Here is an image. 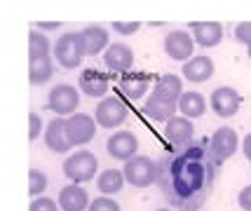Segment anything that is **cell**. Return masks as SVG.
<instances>
[{
    "label": "cell",
    "mask_w": 251,
    "mask_h": 211,
    "mask_svg": "<svg viewBox=\"0 0 251 211\" xmlns=\"http://www.w3.org/2000/svg\"><path fill=\"white\" fill-rule=\"evenodd\" d=\"M157 188L176 211H197L211 195L219 162L209 150V141H193L157 160Z\"/></svg>",
    "instance_id": "cell-1"
},
{
    "label": "cell",
    "mask_w": 251,
    "mask_h": 211,
    "mask_svg": "<svg viewBox=\"0 0 251 211\" xmlns=\"http://www.w3.org/2000/svg\"><path fill=\"white\" fill-rule=\"evenodd\" d=\"M85 54H87V49H85V40H82V33H80V31H77V33L71 31V33H64L56 38L54 59L61 68H66V70L77 68Z\"/></svg>",
    "instance_id": "cell-2"
},
{
    "label": "cell",
    "mask_w": 251,
    "mask_h": 211,
    "mask_svg": "<svg viewBox=\"0 0 251 211\" xmlns=\"http://www.w3.org/2000/svg\"><path fill=\"white\" fill-rule=\"evenodd\" d=\"M99 171V160L94 153L89 150H77L75 155H68L64 160V176L71 181V183H87V181H94Z\"/></svg>",
    "instance_id": "cell-3"
},
{
    "label": "cell",
    "mask_w": 251,
    "mask_h": 211,
    "mask_svg": "<svg viewBox=\"0 0 251 211\" xmlns=\"http://www.w3.org/2000/svg\"><path fill=\"white\" fill-rule=\"evenodd\" d=\"M122 174L127 178V183L134 186V188H148L157 183V174H160V167L157 162L151 160V157H143V155H136L125 162V169Z\"/></svg>",
    "instance_id": "cell-4"
},
{
    "label": "cell",
    "mask_w": 251,
    "mask_h": 211,
    "mask_svg": "<svg viewBox=\"0 0 251 211\" xmlns=\"http://www.w3.org/2000/svg\"><path fill=\"white\" fill-rule=\"evenodd\" d=\"M80 106V92L73 85H56L50 89V96H47V108L54 113L56 117H66V115H73Z\"/></svg>",
    "instance_id": "cell-5"
},
{
    "label": "cell",
    "mask_w": 251,
    "mask_h": 211,
    "mask_svg": "<svg viewBox=\"0 0 251 211\" xmlns=\"http://www.w3.org/2000/svg\"><path fill=\"white\" fill-rule=\"evenodd\" d=\"M237 148H240V136L232 127H219L209 139V150L219 164L228 162L230 157L237 153Z\"/></svg>",
    "instance_id": "cell-6"
},
{
    "label": "cell",
    "mask_w": 251,
    "mask_h": 211,
    "mask_svg": "<svg viewBox=\"0 0 251 211\" xmlns=\"http://www.w3.org/2000/svg\"><path fill=\"white\" fill-rule=\"evenodd\" d=\"M97 120L87 113H73L66 117V134L73 145H85L97 136Z\"/></svg>",
    "instance_id": "cell-7"
},
{
    "label": "cell",
    "mask_w": 251,
    "mask_h": 211,
    "mask_svg": "<svg viewBox=\"0 0 251 211\" xmlns=\"http://www.w3.org/2000/svg\"><path fill=\"white\" fill-rule=\"evenodd\" d=\"M127 106L122 103L120 99H101L97 106V111H94V120H97L99 127H103V129H115V127H120L125 120H127Z\"/></svg>",
    "instance_id": "cell-8"
},
{
    "label": "cell",
    "mask_w": 251,
    "mask_h": 211,
    "mask_svg": "<svg viewBox=\"0 0 251 211\" xmlns=\"http://www.w3.org/2000/svg\"><path fill=\"white\" fill-rule=\"evenodd\" d=\"M195 52V40L188 31H172L164 38V54L174 61H190Z\"/></svg>",
    "instance_id": "cell-9"
},
{
    "label": "cell",
    "mask_w": 251,
    "mask_h": 211,
    "mask_svg": "<svg viewBox=\"0 0 251 211\" xmlns=\"http://www.w3.org/2000/svg\"><path fill=\"white\" fill-rule=\"evenodd\" d=\"M209 106L219 117H232L235 113L240 111L242 96L240 92L232 87H216L211 92V96H209Z\"/></svg>",
    "instance_id": "cell-10"
},
{
    "label": "cell",
    "mask_w": 251,
    "mask_h": 211,
    "mask_svg": "<svg viewBox=\"0 0 251 211\" xmlns=\"http://www.w3.org/2000/svg\"><path fill=\"white\" fill-rule=\"evenodd\" d=\"M195 127H193V120H188V117H172L169 122H167V127H164V139L169 141V145L174 148V150H178V148H186V145H190L195 139Z\"/></svg>",
    "instance_id": "cell-11"
},
{
    "label": "cell",
    "mask_w": 251,
    "mask_h": 211,
    "mask_svg": "<svg viewBox=\"0 0 251 211\" xmlns=\"http://www.w3.org/2000/svg\"><path fill=\"white\" fill-rule=\"evenodd\" d=\"M106 150L113 160H120V162H127L131 157H136V150H139V139L134 132H115L106 141Z\"/></svg>",
    "instance_id": "cell-12"
},
{
    "label": "cell",
    "mask_w": 251,
    "mask_h": 211,
    "mask_svg": "<svg viewBox=\"0 0 251 211\" xmlns=\"http://www.w3.org/2000/svg\"><path fill=\"white\" fill-rule=\"evenodd\" d=\"M103 64H106V68L108 70H113V73H129V68L134 66V52H131L129 45L125 43H113L103 52Z\"/></svg>",
    "instance_id": "cell-13"
},
{
    "label": "cell",
    "mask_w": 251,
    "mask_h": 211,
    "mask_svg": "<svg viewBox=\"0 0 251 211\" xmlns=\"http://www.w3.org/2000/svg\"><path fill=\"white\" fill-rule=\"evenodd\" d=\"M45 145L54 153V155H66L73 143L66 134V117H54L45 129Z\"/></svg>",
    "instance_id": "cell-14"
},
{
    "label": "cell",
    "mask_w": 251,
    "mask_h": 211,
    "mask_svg": "<svg viewBox=\"0 0 251 211\" xmlns=\"http://www.w3.org/2000/svg\"><path fill=\"white\" fill-rule=\"evenodd\" d=\"M77 87L82 94H87L92 99H101V96H106L108 94V75H103L101 70L97 68H87V70H82L80 73V78H77Z\"/></svg>",
    "instance_id": "cell-15"
},
{
    "label": "cell",
    "mask_w": 251,
    "mask_h": 211,
    "mask_svg": "<svg viewBox=\"0 0 251 211\" xmlns=\"http://www.w3.org/2000/svg\"><path fill=\"white\" fill-rule=\"evenodd\" d=\"M190 35L195 45L200 47H216V45L223 40V26L219 22H193L190 23Z\"/></svg>",
    "instance_id": "cell-16"
},
{
    "label": "cell",
    "mask_w": 251,
    "mask_h": 211,
    "mask_svg": "<svg viewBox=\"0 0 251 211\" xmlns=\"http://www.w3.org/2000/svg\"><path fill=\"white\" fill-rule=\"evenodd\" d=\"M89 204L92 202H89L87 190L82 186H77V183H68L59 192V207H61V211H87Z\"/></svg>",
    "instance_id": "cell-17"
},
{
    "label": "cell",
    "mask_w": 251,
    "mask_h": 211,
    "mask_svg": "<svg viewBox=\"0 0 251 211\" xmlns=\"http://www.w3.org/2000/svg\"><path fill=\"white\" fill-rule=\"evenodd\" d=\"M181 75L188 80V82H207L211 75H214V61L209 59V56H193L190 61L183 64L181 68Z\"/></svg>",
    "instance_id": "cell-18"
},
{
    "label": "cell",
    "mask_w": 251,
    "mask_h": 211,
    "mask_svg": "<svg viewBox=\"0 0 251 211\" xmlns=\"http://www.w3.org/2000/svg\"><path fill=\"white\" fill-rule=\"evenodd\" d=\"M153 96L167 101V103H174V106H178V99L183 96V80L178 78V75H174V73L162 75V78L155 82Z\"/></svg>",
    "instance_id": "cell-19"
},
{
    "label": "cell",
    "mask_w": 251,
    "mask_h": 211,
    "mask_svg": "<svg viewBox=\"0 0 251 211\" xmlns=\"http://www.w3.org/2000/svg\"><path fill=\"white\" fill-rule=\"evenodd\" d=\"M82 40H85V49H87L89 56H97L101 52H106L110 47V35L108 31L103 28V26H97V23H92V26H85L82 31Z\"/></svg>",
    "instance_id": "cell-20"
},
{
    "label": "cell",
    "mask_w": 251,
    "mask_h": 211,
    "mask_svg": "<svg viewBox=\"0 0 251 211\" xmlns=\"http://www.w3.org/2000/svg\"><path fill=\"white\" fill-rule=\"evenodd\" d=\"M148 75L146 73H125L120 78V92L127 96V99L136 101V99H143L146 92H148Z\"/></svg>",
    "instance_id": "cell-21"
},
{
    "label": "cell",
    "mask_w": 251,
    "mask_h": 211,
    "mask_svg": "<svg viewBox=\"0 0 251 211\" xmlns=\"http://www.w3.org/2000/svg\"><path fill=\"white\" fill-rule=\"evenodd\" d=\"M176 111H178V106L167 103V101L157 99V96H153V94L146 99V103H143V108H141L143 115L151 117V120H155V122H169V120L174 117Z\"/></svg>",
    "instance_id": "cell-22"
},
{
    "label": "cell",
    "mask_w": 251,
    "mask_h": 211,
    "mask_svg": "<svg viewBox=\"0 0 251 211\" xmlns=\"http://www.w3.org/2000/svg\"><path fill=\"white\" fill-rule=\"evenodd\" d=\"M178 113L188 120L202 117L207 113V99L200 92H183V96L178 99Z\"/></svg>",
    "instance_id": "cell-23"
},
{
    "label": "cell",
    "mask_w": 251,
    "mask_h": 211,
    "mask_svg": "<svg viewBox=\"0 0 251 211\" xmlns=\"http://www.w3.org/2000/svg\"><path fill=\"white\" fill-rule=\"evenodd\" d=\"M125 183H127V178H125V174L118 171V169H106V171H101L97 176V188H99V192H103L106 197L118 195V192L125 188Z\"/></svg>",
    "instance_id": "cell-24"
},
{
    "label": "cell",
    "mask_w": 251,
    "mask_h": 211,
    "mask_svg": "<svg viewBox=\"0 0 251 211\" xmlns=\"http://www.w3.org/2000/svg\"><path fill=\"white\" fill-rule=\"evenodd\" d=\"M50 52H54L50 38L43 31L33 28L28 33V61L33 64V61H40V59H50Z\"/></svg>",
    "instance_id": "cell-25"
},
{
    "label": "cell",
    "mask_w": 251,
    "mask_h": 211,
    "mask_svg": "<svg viewBox=\"0 0 251 211\" xmlns=\"http://www.w3.org/2000/svg\"><path fill=\"white\" fill-rule=\"evenodd\" d=\"M54 75V64H52V59H40V61H33L31 66H28V80H31V85H47L50 80Z\"/></svg>",
    "instance_id": "cell-26"
},
{
    "label": "cell",
    "mask_w": 251,
    "mask_h": 211,
    "mask_svg": "<svg viewBox=\"0 0 251 211\" xmlns=\"http://www.w3.org/2000/svg\"><path fill=\"white\" fill-rule=\"evenodd\" d=\"M47 190V176L40 169H31L28 171V195L31 197H43V192Z\"/></svg>",
    "instance_id": "cell-27"
},
{
    "label": "cell",
    "mask_w": 251,
    "mask_h": 211,
    "mask_svg": "<svg viewBox=\"0 0 251 211\" xmlns=\"http://www.w3.org/2000/svg\"><path fill=\"white\" fill-rule=\"evenodd\" d=\"M87 211H120V204L115 200H110V197H106V195H101V197H97L89 204Z\"/></svg>",
    "instance_id": "cell-28"
},
{
    "label": "cell",
    "mask_w": 251,
    "mask_h": 211,
    "mask_svg": "<svg viewBox=\"0 0 251 211\" xmlns=\"http://www.w3.org/2000/svg\"><path fill=\"white\" fill-rule=\"evenodd\" d=\"M59 209L61 207L54 200H50V197H33L31 207H28V211H59Z\"/></svg>",
    "instance_id": "cell-29"
},
{
    "label": "cell",
    "mask_w": 251,
    "mask_h": 211,
    "mask_svg": "<svg viewBox=\"0 0 251 211\" xmlns=\"http://www.w3.org/2000/svg\"><path fill=\"white\" fill-rule=\"evenodd\" d=\"M40 132H43V117L35 111H31L28 113V141H35Z\"/></svg>",
    "instance_id": "cell-30"
},
{
    "label": "cell",
    "mask_w": 251,
    "mask_h": 211,
    "mask_svg": "<svg viewBox=\"0 0 251 211\" xmlns=\"http://www.w3.org/2000/svg\"><path fill=\"white\" fill-rule=\"evenodd\" d=\"M110 28H113L118 35H134L139 28H141V23L139 22H113Z\"/></svg>",
    "instance_id": "cell-31"
},
{
    "label": "cell",
    "mask_w": 251,
    "mask_h": 211,
    "mask_svg": "<svg viewBox=\"0 0 251 211\" xmlns=\"http://www.w3.org/2000/svg\"><path fill=\"white\" fill-rule=\"evenodd\" d=\"M235 40L251 47V22H242L235 26Z\"/></svg>",
    "instance_id": "cell-32"
},
{
    "label": "cell",
    "mask_w": 251,
    "mask_h": 211,
    "mask_svg": "<svg viewBox=\"0 0 251 211\" xmlns=\"http://www.w3.org/2000/svg\"><path fill=\"white\" fill-rule=\"evenodd\" d=\"M237 204L242 211H251V186H244L237 195Z\"/></svg>",
    "instance_id": "cell-33"
},
{
    "label": "cell",
    "mask_w": 251,
    "mask_h": 211,
    "mask_svg": "<svg viewBox=\"0 0 251 211\" xmlns=\"http://www.w3.org/2000/svg\"><path fill=\"white\" fill-rule=\"evenodd\" d=\"M59 26V22H38V31H56Z\"/></svg>",
    "instance_id": "cell-34"
},
{
    "label": "cell",
    "mask_w": 251,
    "mask_h": 211,
    "mask_svg": "<svg viewBox=\"0 0 251 211\" xmlns=\"http://www.w3.org/2000/svg\"><path fill=\"white\" fill-rule=\"evenodd\" d=\"M242 153H244V157L251 162V134H247L244 136V143H242Z\"/></svg>",
    "instance_id": "cell-35"
},
{
    "label": "cell",
    "mask_w": 251,
    "mask_h": 211,
    "mask_svg": "<svg viewBox=\"0 0 251 211\" xmlns=\"http://www.w3.org/2000/svg\"><path fill=\"white\" fill-rule=\"evenodd\" d=\"M247 54H249V59H251V47H247Z\"/></svg>",
    "instance_id": "cell-36"
},
{
    "label": "cell",
    "mask_w": 251,
    "mask_h": 211,
    "mask_svg": "<svg viewBox=\"0 0 251 211\" xmlns=\"http://www.w3.org/2000/svg\"><path fill=\"white\" fill-rule=\"evenodd\" d=\"M157 211H172V209H157Z\"/></svg>",
    "instance_id": "cell-37"
},
{
    "label": "cell",
    "mask_w": 251,
    "mask_h": 211,
    "mask_svg": "<svg viewBox=\"0 0 251 211\" xmlns=\"http://www.w3.org/2000/svg\"><path fill=\"white\" fill-rule=\"evenodd\" d=\"M249 164H251V162H249Z\"/></svg>",
    "instance_id": "cell-38"
}]
</instances>
